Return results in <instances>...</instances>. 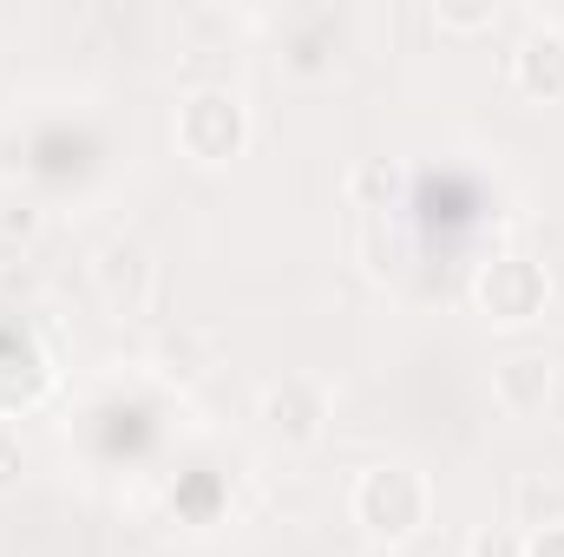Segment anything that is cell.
Instances as JSON below:
<instances>
[{"instance_id":"obj_1","label":"cell","mask_w":564,"mask_h":557,"mask_svg":"<svg viewBox=\"0 0 564 557\" xmlns=\"http://www.w3.org/2000/svg\"><path fill=\"white\" fill-rule=\"evenodd\" d=\"M426 512H433V492H426V479L414 466H368L355 479V525L368 538L401 545L426 525Z\"/></svg>"},{"instance_id":"obj_2","label":"cell","mask_w":564,"mask_h":557,"mask_svg":"<svg viewBox=\"0 0 564 557\" xmlns=\"http://www.w3.org/2000/svg\"><path fill=\"white\" fill-rule=\"evenodd\" d=\"M177 151L191 164H230L250 144V106L230 86H197L177 99Z\"/></svg>"},{"instance_id":"obj_3","label":"cell","mask_w":564,"mask_h":557,"mask_svg":"<svg viewBox=\"0 0 564 557\" xmlns=\"http://www.w3.org/2000/svg\"><path fill=\"white\" fill-rule=\"evenodd\" d=\"M473 302H479V315H486L492 328H525V321L545 315L552 276H545L532 256H492V263L479 270V282H473Z\"/></svg>"},{"instance_id":"obj_4","label":"cell","mask_w":564,"mask_h":557,"mask_svg":"<svg viewBox=\"0 0 564 557\" xmlns=\"http://www.w3.org/2000/svg\"><path fill=\"white\" fill-rule=\"evenodd\" d=\"M328 381H315V374H282L263 387V407L257 419L276 433L282 446H315L322 433H328Z\"/></svg>"},{"instance_id":"obj_5","label":"cell","mask_w":564,"mask_h":557,"mask_svg":"<svg viewBox=\"0 0 564 557\" xmlns=\"http://www.w3.org/2000/svg\"><path fill=\"white\" fill-rule=\"evenodd\" d=\"M93 288H99L106 308L139 315L144 302H151V288H158V263L144 256L139 243H106L99 263H93Z\"/></svg>"},{"instance_id":"obj_6","label":"cell","mask_w":564,"mask_h":557,"mask_svg":"<svg viewBox=\"0 0 564 557\" xmlns=\"http://www.w3.org/2000/svg\"><path fill=\"white\" fill-rule=\"evenodd\" d=\"M512 86L539 106L564 99V26H532L512 53Z\"/></svg>"},{"instance_id":"obj_7","label":"cell","mask_w":564,"mask_h":557,"mask_svg":"<svg viewBox=\"0 0 564 557\" xmlns=\"http://www.w3.org/2000/svg\"><path fill=\"white\" fill-rule=\"evenodd\" d=\"M552 387H558V374H552L545 354H506V361L492 368V401L512 419L545 414V407H552Z\"/></svg>"},{"instance_id":"obj_8","label":"cell","mask_w":564,"mask_h":557,"mask_svg":"<svg viewBox=\"0 0 564 557\" xmlns=\"http://www.w3.org/2000/svg\"><path fill=\"white\" fill-rule=\"evenodd\" d=\"M394 184H401V177H394V164H361V171L348 177V197H355V204H375V210H388Z\"/></svg>"},{"instance_id":"obj_9","label":"cell","mask_w":564,"mask_h":557,"mask_svg":"<svg viewBox=\"0 0 564 557\" xmlns=\"http://www.w3.org/2000/svg\"><path fill=\"white\" fill-rule=\"evenodd\" d=\"M433 26L440 33H492L499 26V7H433Z\"/></svg>"},{"instance_id":"obj_10","label":"cell","mask_w":564,"mask_h":557,"mask_svg":"<svg viewBox=\"0 0 564 557\" xmlns=\"http://www.w3.org/2000/svg\"><path fill=\"white\" fill-rule=\"evenodd\" d=\"M466 557H525V538L519 532H473Z\"/></svg>"},{"instance_id":"obj_11","label":"cell","mask_w":564,"mask_h":557,"mask_svg":"<svg viewBox=\"0 0 564 557\" xmlns=\"http://www.w3.org/2000/svg\"><path fill=\"white\" fill-rule=\"evenodd\" d=\"M20 472H26V446H20V433H13V426H0V492H13V485H20Z\"/></svg>"},{"instance_id":"obj_12","label":"cell","mask_w":564,"mask_h":557,"mask_svg":"<svg viewBox=\"0 0 564 557\" xmlns=\"http://www.w3.org/2000/svg\"><path fill=\"white\" fill-rule=\"evenodd\" d=\"M525 557H564V525H545L539 538H525Z\"/></svg>"}]
</instances>
